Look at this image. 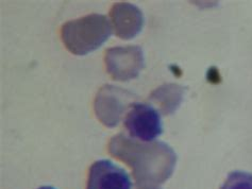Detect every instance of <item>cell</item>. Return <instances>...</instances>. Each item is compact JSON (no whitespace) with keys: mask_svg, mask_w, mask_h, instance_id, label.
<instances>
[{"mask_svg":"<svg viewBox=\"0 0 252 189\" xmlns=\"http://www.w3.org/2000/svg\"><path fill=\"white\" fill-rule=\"evenodd\" d=\"M138 189H160V188H157L155 186H142V187H140Z\"/></svg>","mask_w":252,"mask_h":189,"instance_id":"30bf717a","label":"cell"},{"mask_svg":"<svg viewBox=\"0 0 252 189\" xmlns=\"http://www.w3.org/2000/svg\"><path fill=\"white\" fill-rule=\"evenodd\" d=\"M220 189H252V174L244 171L231 172Z\"/></svg>","mask_w":252,"mask_h":189,"instance_id":"9c48e42d","label":"cell"},{"mask_svg":"<svg viewBox=\"0 0 252 189\" xmlns=\"http://www.w3.org/2000/svg\"><path fill=\"white\" fill-rule=\"evenodd\" d=\"M112 26L107 16L91 14L62 26V41L71 54L86 55L97 50L109 40Z\"/></svg>","mask_w":252,"mask_h":189,"instance_id":"7a4b0ae2","label":"cell"},{"mask_svg":"<svg viewBox=\"0 0 252 189\" xmlns=\"http://www.w3.org/2000/svg\"><path fill=\"white\" fill-rule=\"evenodd\" d=\"M37 189H57V188L51 187V186H42V187H39Z\"/></svg>","mask_w":252,"mask_h":189,"instance_id":"8fae6325","label":"cell"},{"mask_svg":"<svg viewBox=\"0 0 252 189\" xmlns=\"http://www.w3.org/2000/svg\"><path fill=\"white\" fill-rule=\"evenodd\" d=\"M133 99V94L128 90L114 85L102 86L98 92L94 103L97 118L105 127H116L122 120L123 115L134 103Z\"/></svg>","mask_w":252,"mask_h":189,"instance_id":"277c9868","label":"cell"},{"mask_svg":"<svg viewBox=\"0 0 252 189\" xmlns=\"http://www.w3.org/2000/svg\"><path fill=\"white\" fill-rule=\"evenodd\" d=\"M86 189H132V181L123 168L100 160L90 168Z\"/></svg>","mask_w":252,"mask_h":189,"instance_id":"8992f818","label":"cell"},{"mask_svg":"<svg viewBox=\"0 0 252 189\" xmlns=\"http://www.w3.org/2000/svg\"><path fill=\"white\" fill-rule=\"evenodd\" d=\"M109 151L132 169L138 186L163 183L174 172L177 162L175 151L166 143L144 142L123 133L111 139Z\"/></svg>","mask_w":252,"mask_h":189,"instance_id":"6da1fadb","label":"cell"},{"mask_svg":"<svg viewBox=\"0 0 252 189\" xmlns=\"http://www.w3.org/2000/svg\"><path fill=\"white\" fill-rule=\"evenodd\" d=\"M131 138L151 142L163 133L160 112L151 104L134 102L124 120Z\"/></svg>","mask_w":252,"mask_h":189,"instance_id":"3957f363","label":"cell"},{"mask_svg":"<svg viewBox=\"0 0 252 189\" xmlns=\"http://www.w3.org/2000/svg\"><path fill=\"white\" fill-rule=\"evenodd\" d=\"M184 92V87L179 84H165L151 93L149 100L160 107L162 114L170 115L175 113L176 109L180 107L183 101Z\"/></svg>","mask_w":252,"mask_h":189,"instance_id":"ba28073f","label":"cell"},{"mask_svg":"<svg viewBox=\"0 0 252 189\" xmlns=\"http://www.w3.org/2000/svg\"><path fill=\"white\" fill-rule=\"evenodd\" d=\"M110 16L115 34L123 40H131L143 29V13L137 6L131 3H115L112 6Z\"/></svg>","mask_w":252,"mask_h":189,"instance_id":"52a82bcc","label":"cell"},{"mask_svg":"<svg viewBox=\"0 0 252 189\" xmlns=\"http://www.w3.org/2000/svg\"><path fill=\"white\" fill-rule=\"evenodd\" d=\"M104 63L109 75L116 81H129L144 67L143 50L138 46L114 47L105 51Z\"/></svg>","mask_w":252,"mask_h":189,"instance_id":"5b68a950","label":"cell"}]
</instances>
